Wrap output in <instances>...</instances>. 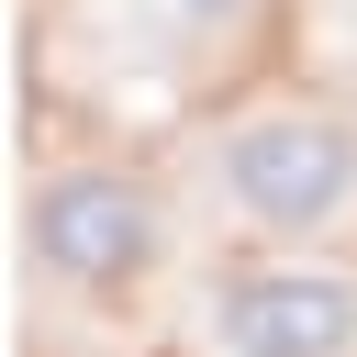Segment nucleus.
<instances>
[{"mask_svg": "<svg viewBox=\"0 0 357 357\" xmlns=\"http://www.w3.org/2000/svg\"><path fill=\"white\" fill-rule=\"evenodd\" d=\"M22 245L56 290L78 301H123L134 279H156L167 257V201L134 178V167H56L33 201H22Z\"/></svg>", "mask_w": 357, "mask_h": 357, "instance_id": "obj_2", "label": "nucleus"}, {"mask_svg": "<svg viewBox=\"0 0 357 357\" xmlns=\"http://www.w3.org/2000/svg\"><path fill=\"white\" fill-rule=\"evenodd\" d=\"M212 201L268 234V245H312L357 212V123L346 112H312V100H279V112H245L212 134Z\"/></svg>", "mask_w": 357, "mask_h": 357, "instance_id": "obj_1", "label": "nucleus"}, {"mask_svg": "<svg viewBox=\"0 0 357 357\" xmlns=\"http://www.w3.org/2000/svg\"><path fill=\"white\" fill-rule=\"evenodd\" d=\"M167 11H178L190 33H234V22H257L268 0H167Z\"/></svg>", "mask_w": 357, "mask_h": 357, "instance_id": "obj_4", "label": "nucleus"}, {"mask_svg": "<svg viewBox=\"0 0 357 357\" xmlns=\"http://www.w3.org/2000/svg\"><path fill=\"white\" fill-rule=\"evenodd\" d=\"M201 357H357V268H324V257L212 268Z\"/></svg>", "mask_w": 357, "mask_h": 357, "instance_id": "obj_3", "label": "nucleus"}]
</instances>
